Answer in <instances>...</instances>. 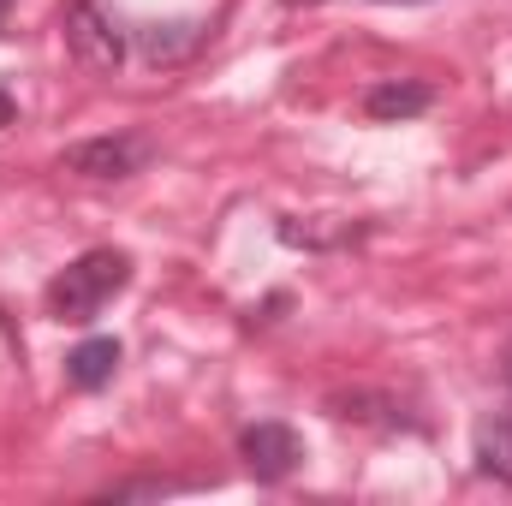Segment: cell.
Instances as JSON below:
<instances>
[{
	"label": "cell",
	"mask_w": 512,
	"mask_h": 506,
	"mask_svg": "<svg viewBox=\"0 0 512 506\" xmlns=\"http://www.w3.org/2000/svg\"><path fill=\"white\" fill-rule=\"evenodd\" d=\"M280 6H292V12H298V6H322V0H280Z\"/></svg>",
	"instance_id": "10"
},
{
	"label": "cell",
	"mask_w": 512,
	"mask_h": 506,
	"mask_svg": "<svg viewBox=\"0 0 512 506\" xmlns=\"http://www.w3.org/2000/svg\"><path fill=\"white\" fill-rule=\"evenodd\" d=\"M507 387H512V346H507Z\"/></svg>",
	"instance_id": "13"
},
{
	"label": "cell",
	"mask_w": 512,
	"mask_h": 506,
	"mask_svg": "<svg viewBox=\"0 0 512 506\" xmlns=\"http://www.w3.org/2000/svg\"><path fill=\"white\" fill-rule=\"evenodd\" d=\"M66 48L84 72H120L126 66V30L96 6V0H72L66 6Z\"/></svg>",
	"instance_id": "2"
},
{
	"label": "cell",
	"mask_w": 512,
	"mask_h": 506,
	"mask_svg": "<svg viewBox=\"0 0 512 506\" xmlns=\"http://www.w3.org/2000/svg\"><path fill=\"white\" fill-rule=\"evenodd\" d=\"M471 453H477V471H483V477L512 483V411H495V417H483V423H477Z\"/></svg>",
	"instance_id": "7"
},
{
	"label": "cell",
	"mask_w": 512,
	"mask_h": 506,
	"mask_svg": "<svg viewBox=\"0 0 512 506\" xmlns=\"http://www.w3.org/2000/svg\"><path fill=\"white\" fill-rule=\"evenodd\" d=\"M6 12H12V0H0V30H6Z\"/></svg>",
	"instance_id": "12"
},
{
	"label": "cell",
	"mask_w": 512,
	"mask_h": 506,
	"mask_svg": "<svg viewBox=\"0 0 512 506\" xmlns=\"http://www.w3.org/2000/svg\"><path fill=\"white\" fill-rule=\"evenodd\" d=\"M197 42V24H149L143 30V54L161 66V60H179L185 48Z\"/></svg>",
	"instance_id": "8"
},
{
	"label": "cell",
	"mask_w": 512,
	"mask_h": 506,
	"mask_svg": "<svg viewBox=\"0 0 512 506\" xmlns=\"http://www.w3.org/2000/svg\"><path fill=\"white\" fill-rule=\"evenodd\" d=\"M376 6H423V0H376Z\"/></svg>",
	"instance_id": "11"
},
{
	"label": "cell",
	"mask_w": 512,
	"mask_h": 506,
	"mask_svg": "<svg viewBox=\"0 0 512 506\" xmlns=\"http://www.w3.org/2000/svg\"><path fill=\"white\" fill-rule=\"evenodd\" d=\"M12 120H18V102H12V96H6V90H0V131L12 126Z\"/></svg>",
	"instance_id": "9"
},
{
	"label": "cell",
	"mask_w": 512,
	"mask_h": 506,
	"mask_svg": "<svg viewBox=\"0 0 512 506\" xmlns=\"http://www.w3.org/2000/svg\"><path fill=\"white\" fill-rule=\"evenodd\" d=\"M429 108H435V90H429V84H405V78L376 84V90L364 96V114L382 120V126H393V120H417V114H429Z\"/></svg>",
	"instance_id": "5"
},
{
	"label": "cell",
	"mask_w": 512,
	"mask_h": 506,
	"mask_svg": "<svg viewBox=\"0 0 512 506\" xmlns=\"http://www.w3.org/2000/svg\"><path fill=\"white\" fill-rule=\"evenodd\" d=\"M143 155H149L143 137H84L60 155V167L78 179H131L143 167Z\"/></svg>",
	"instance_id": "4"
},
{
	"label": "cell",
	"mask_w": 512,
	"mask_h": 506,
	"mask_svg": "<svg viewBox=\"0 0 512 506\" xmlns=\"http://www.w3.org/2000/svg\"><path fill=\"white\" fill-rule=\"evenodd\" d=\"M239 459H245V471H251L256 483H286L304 465V441L286 423H251L239 435Z\"/></svg>",
	"instance_id": "3"
},
{
	"label": "cell",
	"mask_w": 512,
	"mask_h": 506,
	"mask_svg": "<svg viewBox=\"0 0 512 506\" xmlns=\"http://www.w3.org/2000/svg\"><path fill=\"white\" fill-rule=\"evenodd\" d=\"M114 370H120V340H108V334H96V340H84V346H72V352H66V381H72V387H84V393L108 387Z\"/></svg>",
	"instance_id": "6"
},
{
	"label": "cell",
	"mask_w": 512,
	"mask_h": 506,
	"mask_svg": "<svg viewBox=\"0 0 512 506\" xmlns=\"http://www.w3.org/2000/svg\"><path fill=\"white\" fill-rule=\"evenodd\" d=\"M131 280V256L126 251H84L78 262H66L54 280H48V310L60 322H96L102 304L114 292H126Z\"/></svg>",
	"instance_id": "1"
}]
</instances>
